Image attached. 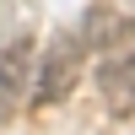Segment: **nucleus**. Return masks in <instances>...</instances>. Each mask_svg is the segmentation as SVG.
Returning <instances> with one entry per match:
<instances>
[{
  "instance_id": "nucleus-1",
  "label": "nucleus",
  "mask_w": 135,
  "mask_h": 135,
  "mask_svg": "<svg viewBox=\"0 0 135 135\" xmlns=\"http://www.w3.org/2000/svg\"><path fill=\"white\" fill-rule=\"evenodd\" d=\"M92 60L81 43V32H54L49 49L32 54V81H27V103L32 108H60L65 97L76 92V81H81V65Z\"/></svg>"
},
{
  "instance_id": "nucleus-2",
  "label": "nucleus",
  "mask_w": 135,
  "mask_h": 135,
  "mask_svg": "<svg viewBox=\"0 0 135 135\" xmlns=\"http://www.w3.org/2000/svg\"><path fill=\"white\" fill-rule=\"evenodd\" d=\"M27 81H32V32L16 27L0 43V119H11L27 103Z\"/></svg>"
}]
</instances>
